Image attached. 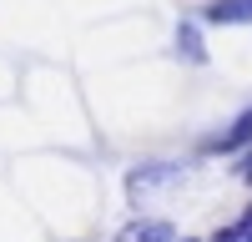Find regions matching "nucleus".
Here are the masks:
<instances>
[{
  "instance_id": "obj_1",
  "label": "nucleus",
  "mask_w": 252,
  "mask_h": 242,
  "mask_svg": "<svg viewBox=\"0 0 252 242\" xmlns=\"http://www.w3.org/2000/svg\"><path fill=\"white\" fill-rule=\"evenodd\" d=\"M111 242H177V232H172V222H161V217H136V222H126Z\"/></svg>"
},
{
  "instance_id": "obj_2",
  "label": "nucleus",
  "mask_w": 252,
  "mask_h": 242,
  "mask_svg": "<svg viewBox=\"0 0 252 242\" xmlns=\"http://www.w3.org/2000/svg\"><path fill=\"white\" fill-rule=\"evenodd\" d=\"M242 147H252V106H247V111H242L222 136L207 141V151H242Z\"/></svg>"
},
{
  "instance_id": "obj_3",
  "label": "nucleus",
  "mask_w": 252,
  "mask_h": 242,
  "mask_svg": "<svg viewBox=\"0 0 252 242\" xmlns=\"http://www.w3.org/2000/svg\"><path fill=\"white\" fill-rule=\"evenodd\" d=\"M207 20H212V26H247L252 0H212V5H207Z\"/></svg>"
},
{
  "instance_id": "obj_4",
  "label": "nucleus",
  "mask_w": 252,
  "mask_h": 242,
  "mask_svg": "<svg viewBox=\"0 0 252 242\" xmlns=\"http://www.w3.org/2000/svg\"><path fill=\"white\" fill-rule=\"evenodd\" d=\"M177 56H187V60H192V66H202V60H207V46H202L197 26H187V20L177 26Z\"/></svg>"
},
{
  "instance_id": "obj_5",
  "label": "nucleus",
  "mask_w": 252,
  "mask_h": 242,
  "mask_svg": "<svg viewBox=\"0 0 252 242\" xmlns=\"http://www.w3.org/2000/svg\"><path fill=\"white\" fill-rule=\"evenodd\" d=\"M212 242H242V222H232V227H222Z\"/></svg>"
},
{
  "instance_id": "obj_6",
  "label": "nucleus",
  "mask_w": 252,
  "mask_h": 242,
  "mask_svg": "<svg viewBox=\"0 0 252 242\" xmlns=\"http://www.w3.org/2000/svg\"><path fill=\"white\" fill-rule=\"evenodd\" d=\"M242 242H252V207L242 212Z\"/></svg>"
},
{
  "instance_id": "obj_7",
  "label": "nucleus",
  "mask_w": 252,
  "mask_h": 242,
  "mask_svg": "<svg viewBox=\"0 0 252 242\" xmlns=\"http://www.w3.org/2000/svg\"><path fill=\"white\" fill-rule=\"evenodd\" d=\"M242 177H247V182H252V156H247V161H242Z\"/></svg>"
},
{
  "instance_id": "obj_8",
  "label": "nucleus",
  "mask_w": 252,
  "mask_h": 242,
  "mask_svg": "<svg viewBox=\"0 0 252 242\" xmlns=\"http://www.w3.org/2000/svg\"><path fill=\"white\" fill-rule=\"evenodd\" d=\"M182 242H192V237H182Z\"/></svg>"
}]
</instances>
